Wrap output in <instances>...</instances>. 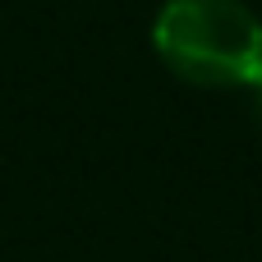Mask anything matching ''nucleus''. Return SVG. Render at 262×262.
<instances>
[{
    "label": "nucleus",
    "instance_id": "nucleus-1",
    "mask_svg": "<svg viewBox=\"0 0 262 262\" xmlns=\"http://www.w3.org/2000/svg\"><path fill=\"white\" fill-rule=\"evenodd\" d=\"M166 69L198 88H258L262 18L244 0H166L152 23Z\"/></svg>",
    "mask_w": 262,
    "mask_h": 262
},
{
    "label": "nucleus",
    "instance_id": "nucleus-2",
    "mask_svg": "<svg viewBox=\"0 0 262 262\" xmlns=\"http://www.w3.org/2000/svg\"><path fill=\"white\" fill-rule=\"evenodd\" d=\"M253 97H258V101H253V115H258V120H262V83H258V88H253Z\"/></svg>",
    "mask_w": 262,
    "mask_h": 262
}]
</instances>
